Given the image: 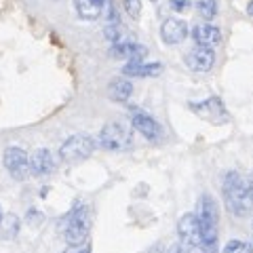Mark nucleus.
<instances>
[{
	"label": "nucleus",
	"instance_id": "f257e3e1",
	"mask_svg": "<svg viewBox=\"0 0 253 253\" xmlns=\"http://www.w3.org/2000/svg\"><path fill=\"white\" fill-rule=\"evenodd\" d=\"M224 201L236 217L253 215V173L230 171L224 179Z\"/></svg>",
	"mask_w": 253,
	"mask_h": 253
},
{
	"label": "nucleus",
	"instance_id": "f03ea898",
	"mask_svg": "<svg viewBox=\"0 0 253 253\" xmlns=\"http://www.w3.org/2000/svg\"><path fill=\"white\" fill-rule=\"evenodd\" d=\"M199 219L201 228V241L205 253H217V224H219V213L215 199L209 194H203L199 199V211L194 213Z\"/></svg>",
	"mask_w": 253,
	"mask_h": 253
},
{
	"label": "nucleus",
	"instance_id": "7ed1b4c3",
	"mask_svg": "<svg viewBox=\"0 0 253 253\" xmlns=\"http://www.w3.org/2000/svg\"><path fill=\"white\" fill-rule=\"evenodd\" d=\"M91 230V213L89 207L84 205H76L72 209V213L66 217V224H63V239L70 247H81L86 241Z\"/></svg>",
	"mask_w": 253,
	"mask_h": 253
},
{
	"label": "nucleus",
	"instance_id": "20e7f679",
	"mask_svg": "<svg viewBox=\"0 0 253 253\" xmlns=\"http://www.w3.org/2000/svg\"><path fill=\"white\" fill-rule=\"evenodd\" d=\"M177 234H179V245L184 247L186 253H203L201 228H199V219H196L194 213L181 215L177 224Z\"/></svg>",
	"mask_w": 253,
	"mask_h": 253
},
{
	"label": "nucleus",
	"instance_id": "39448f33",
	"mask_svg": "<svg viewBox=\"0 0 253 253\" xmlns=\"http://www.w3.org/2000/svg\"><path fill=\"white\" fill-rule=\"evenodd\" d=\"M95 152V139L89 135H72L66 139L59 148V156L63 163H81L84 158H89Z\"/></svg>",
	"mask_w": 253,
	"mask_h": 253
},
{
	"label": "nucleus",
	"instance_id": "423d86ee",
	"mask_svg": "<svg viewBox=\"0 0 253 253\" xmlns=\"http://www.w3.org/2000/svg\"><path fill=\"white\" fill-rule=\"evenodd\" d=\"M131 131L123 123H108L99 131V146L110 150V152H123L131 148Z\"/></svg>",
	"mask_w": 253,
	"mask_h": 253
},
{
	"label": "nucleus",
	"instance_id": "0eeeda50",
	"mask_svg": "<svg viewBox=\"0 0 253 253\" xmlns=\"http://www.w3.org/2000/svg\"><path fill=\"white\" fill-rule=\"evenodd\" d=\"M4 169L11 173L13 179H26L30 175V156L21 148L11 146L4 150Z\"/></svg>",
	"mask_w": 253,
	"mask_h": 253
},
{
	"label": "nucleus",
	"instance_id": "6e6552de",
	"mask_svg": "<svg viewBox=\"0 0 253 253\" xmlns=\"http://www.w3.org/2000/svg\"><path fill=\"white\" fill-rule=\"evenodd\" d=\"M215 63V53H213L211 46H201L196 44L192 51L186 55V66L192 70V72H209Z\"/></svg>",
	"mask_w": 253,
	"mask_h": 253
},
{
	"label": "nucleus",
	"instance_id": "1a4fd4ad",
	"mask_svg": "<svg viewBox=\"0 0 253 253\" xmlns=\"http://www.w3.org/2000/svg\"><path fill=\"white\" fill-rule=\"evenodd\" d=\"M55 169H57V161H55L51 150H46V148L34 150V154L30 156V173L32 175L44 177V175H51Z\"/></svg>",
	"mask_w": 253,
	"mask_h": 253
},
{
	"label": "nucleus",
	"instance_id": "9d476101",
	"mask_svg": "<svg viewBox=\"0 0 253 253\" xmlns=\"http://www.w3.org/2000/svg\"><path fill=\"white\" fill-rule=\"evenodd\" d=\"M131 123H133V129H135L139 135H144L146 139H150V141H154V139H158L163 135L161 125H158L150 114L141 112V110H133Z\"/></svg>",
	"mask_w": 253,
	"mask_h": 253
},
{
	"label": "nucleus",
	"instance_id": "9b49d317",
	"mask_svg": "<svg viewBox=\"0 0 253 253\" xmlns=\"http://www.w3.org/2000/svg\"><path fill=\"white\" fill-rule=\"evenodd\" d=\"M148 55V49L144 44L131 42V41H121L114 42L112 49H110V57L114 59H126V61H144V57Z\"/></svg>",
	"mask_w": 253,
	"mask_h": 253
},
{
	"label": "nucleus",
	"instance_id": "f8f14e48",
	"mask_svg": "<svg viewBox=\"0 0 253 253\" xmlns=\"http://www.w3.org/2000/svg\"><path fill=\"white\" fill-rule=\"evenodd\" d=\"M190 108H192V112H196L199 116L207 118V121L211 123H219V121H226L228 114H226V108L224 104H221L219 97H209L205 99L203 104H190Z\"/></svg>",
	"mask_w": 253,
	"mask_h": 253
},
{
	"label": "nucleus",
	"instance_id": "ddd939ff",
	"mask_svg": "<svg viewBox=\"0 0 253 253\" xmlns=\"http://www.w3.org/2000/svg\"><path fill=\"white\" fill-rule=\"evenodd\" d=\"M188 36V26L184 19H177V17H171L167 21H163L161 26V38L165 44H179L184 42Z\"/></svg>",
	"mask_w": 253,
	"mask_h": 253
},
{
	"label": "nucleus",
	"instance_id": "4468645a",
	"mask_svg": "<svg viewBox=\"0 0 253 253\" xmlns=\"http://www.w3.org/2000/svg\"><path fill=\"white\" fill-rule=\"evenodd\" d=\"M192 38L196 41V44L201 46H215L221 42V30L211 26V23H199L194 30H192Z\"/></svg>",
	"mask_w": 253,
	"mask_h": 253
},
{
	"label": "nucleus",
	"instance_id": "2eb2a0df",
	"mask_svg": "<svg viewBox=\"0 0 253 253\" xmlns=\"http://www.w3.org/2000/svg\"><path fill=\"white\" fill-rule=\"evenodd\" d=\"M106 4H108V0H74L78 17L86 19V21L99 19L101 15H104Z\"/></svg>",
	"mask_w": 253,
	"mask_h": 253
},
{
	"label": "nucleus",
	"instance_id": "dca6fc26",
	"mask_svg": "<svg viewBox=\"0 0 253 253\" xmlns=\"http://www.w3.org/2000/svg\"><path fill=\"white\" fill-rule=\"evenodd\" d=\"M163 72V63H144V61H126L123 68L125 76H135V78H148L158 76Z\"/></svg>",
	"mask_w": 253,
	"mask_h": 253
},
{
	"label": "nucleus",
	"instance_id": "f3484780",
	"mask_svg": "<svg viewBox=\"0 0 253 253\" xmlns=\"http://www.w3.org/2000/svg\"><path fill=\"white\" fill-rule=\"evenodd\" d=\"M133 95V84L126 78H114L112 83L108 84V97L116 101V104H123Z\"/></svg>",
	"mask_w": 253,
	"mask_h": 253
},
{
	"label": "nucleus",
	"instance_id": "a211bd4d",
	"mask_svg": "<svg viewBox=\"0 0 253 253\" xmlns=\"http://www.w3.org/2000/svg\"><path fill=\"white\" fill-rule=\"evenodd\" d=\"M0 226H2V236L4 239H15L19 232V217L9 213V215H2L0 219Z\"/></svg>",
	"mask_w": 253,
	"mask_h": 253
},
{
	"label": "nucleus",
	"instance_id": "6ab92c4d",
	"mask_svg": "<svg viewBox=\"0 0 253 253\" xmlns=\"http://www.w3.org/2000/svg\"><path fill=\"white\" fill-rule=\"evenodd\" d=\"M196 9H199L203 19L211 21L217 15V0H196Z\"/></svg>",
	"mask_w": 253,
	"mask_h": 253
},
{
	"label": "nucleus",
	"instance_id": "aec40b11",
	"mask_svg": "<svg viewBox=\"0 0 253 253\" xmlns=\"http://www.w3.org/2000/svg\"><path fill=\"white\" fill-rule=\"evenodd\" d=\"M221 253H253V247L249 243H245L241 239H234V241H228L226 247Z\"/></svg>",
	"mask_w": 253,
	"mask_h": 253
},
{
	"label": "nucleus",
	"instance_id": "412c9836",
	"mask_svg": "<svg viewBox=\"0 0 253 253\" xmlns=\"http://www.w3.org/2000/svg\"><path fill=\"white\" fill-rule=\"evenodd\" d=\"M104 34H106V38H108L110 42H121V41H125V38H123L125 30H123L121 23H108L106 30H104Z\"/></svg>",
	"mask_w": 253,
	"mask_h": 253
},
{
	"label": "nucleus",
	"instance_id": "4be33fe9",
	"mask_svg": "<svg viewBox=\"0 0 253 253\" xmlns=\"http://www.w3.org/2000/svg\"><path fill=\"white\" fill-rule=\"evenodd\" d=\"M123 4H125L126 13H129L133 19L139 17V13H141V2H139V0H123Z\"/></svg>",
	"mask_w": 253,
	"mask_h": 253
},
{
	"label": "nucleus",
	"instance_id": "5701e85b",
	"mask_svg": "<svg viewBox=\"0 0 253 253\" xmlns=\"http://www.w3.org/2000/svg\"><path fill=\"white\" fill-rule=\"evenodd\" d=\"M190 0H169V6L173 11H177V13H186L190 9Z\"/></svg>",
	"mask_w": 253,
	"mask_h": 253
},
{
	"label": "nucleus",
	"instance_id": "b1692460",
	"mask_svg": "<svg viewBox=\"0 0 253 253\" xmlns=\"http://www.w3.org/2000/svg\"><path fill=\"white\" fill-rule=\"evenodd\" d=\"M28 217H30V226H36V224L41 226V224H42V213L30 211V215H28Z\"/></svg>",
	"mask_w": 253,
	"mask_h": 253
},
{
	"label": "nucleus",
	"instance_id": "393cba45",
	"mask_svg": "<svg viewBox=\"0 0 253 253\" xmlns=\"http://www.w3.org/2000/svg\"><path fill=\"white\" fill-rule=\"evenodd\" d=\"M165 253H186V251H184V247H181V245H171V247L165 251Z\"/></svg>",
	"mask_w": 253,
	"mask_h": 253
},
{
	"label": "nucleus",
	"instance_id": "a878e982",
	"mask_svg": "<svg viewBox=\"0 0 253 253\" xmlns=\"http://www.w3.org/2000/svg\"><path fill=\"white\" fill-rule=\"evenodd\" d=\"M150 253H165V249H163V245H156L154 249H150Z\"/></svg>",
	"mask_w": 253,
	"mask_h": 253
},
{
	"label": "nucleus",
	"instance_id": "bb28decb",
	"mask_svg": "<svg viewBox=\"0 0 253 253\" xmlns=\"http://www.w3.org/2000/svg\"><path fill=\"white\" fill-rule=\"evenodd\" d=\"M247 15H251V17H253V0L247 4Z\"/></svg>",
	"mask_w": 253,
	"mask_h": 253
},
{
	"label": "nucleus",
	"instance_id": "cd10ccee",
	"mask_svg": "<svg viewBox=\"0 0 253 253\" xmlns=\"http://www.w3.org/2000/svg\"><path fill=\"white\" fill-rule=\"evenodd\" d=\"M74 253H91V249H89V247H81V249L74 251Z\"/></svg>",
	"mask_w": 253,
	"mask_h": 253
},
{
	"label": "nucleus",
	"instance_id": "c85d7f7f",
	"mask_svg": "<svg viewBox=\"0 0 253 253\" xmlns=\"http://www.w3.org/2000/svg\"><path fill=\"white\" fill-rule=\"evenodd\" d=\"M0 219H2V209H0Z\"/></svg>",
	"mask_w": 253,
	"mask_h": 253
},
{
	"label": "nucleus",
	"instance_id": "c756f323",
	"mask_svg": "<svg viewBox=\"0 0 253 253\" xmlns=\"http://www.w3.org/2000/svg\"><path fill=\"white\" fill-rule=\"evenodd\" d=\"M251 236H253V224H251Z\"/></svg>",
	"mask_w": 253,
	"mask_h": 253
},
{
	"label": "nucleus",
	"instance_id": "7c9ffc66",
	"mask_svg": "<svg viewBox=\"0 0 253 253\" xmlns=\"http://www.w3.org/2000/svg\"><path fill=\"white\" fill-rule=\"evenodd\" d=\"M63 253H74V251H63Z\"/></svg>",
	"mask_w": 253,
	"mask_h": 253
}]
</instances>
